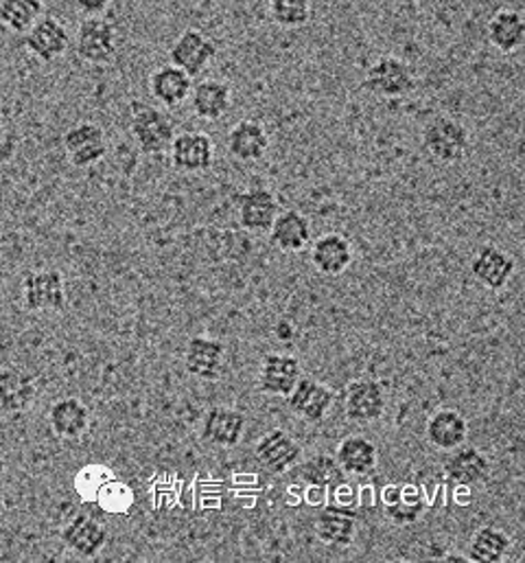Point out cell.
<instances>
[{
  "mask_svg": "<svg viewBox=\"0 0 525 563\" xmlns=\"http://www.w3.org/2000/svg\"><path fill=\"white\" fill-rule=\"evenodd\" d=\"M130 132L143 154L156 156L171 147V141L176 139V123L165 110L134 99L130 103Z\"/></svg>",
  "mask_w": 525,
  "mask_h": 563,
  "instance_id": "obj_1",
  "label": "cell"
},
{
  "mask_svg": "<svg viewBox=\"0 0 525 563\" xmlns=\"http://www.w3.org/2000/svg\"><path fill=\"white\" fill-rule=\"evenodd\" d=\"M423 147L434 161L443 165H456L467 158L471 150V136L458 119L434 117L423 128Z\"/></svg>",
  "mask_w": 525,
  "mask_h": 563,
  "instance_id": "obj_2",
  "label": "cell"
},
{
  "mask_svg": "<svg viewBox=\"0 0 525 563\" xmlns=\"http://www.w3.org/2000/svg\"><path fill=\"white\" fill-rule=\"evenodd\" d=\"M119 48V33L116 26L101 18V15H90L81 20L77 35H75V51L79 59L86 64H108L114 59Z\"/></svg>",
  "mask_w": 525,
  "mask_h": 563,
  "instance_id": "obj_3",
  "label": "cell"
},
{
  "mask_svg": "<svg viewBox=\"0 0 525 563\" xmlns=\"http://www.w3.org/2000/svg\"><path fill=\"white\" fill-rule=\"evenodd\" d=\"M364 88L386 99L405 97L416 88V77L407 62L392 55H383L368 66Z\"/></svg>",
  "mask_w": 525,
  "mask_h": 563,
  "instance_id": "obj_4",
  "label": "cell"
},
{
  "mask_svg": "<svg viewBox=\"0 0 525 563\" xmlns=\"http://www.w3.org/2000/svg\"><path fill=\"white\" fill-rule=\"evenodd\" d=\"M62 143L70 165L77 169H88L108 156V136L97 123H75L64 132Z\"/></svg>",
  "mask_w": 525,
  "mask_h": 563,
  "instance_id": "obj_5",
  "label": "cell"
},
{
  "mask_svg": "<svg viewBox=\"0 0 525 563\" xmlns=\"http://www.w3.org/2000/svg\"><path fill=\"white\" fill-rule=\"evenodd\" d=\"M217 57V44L200 29H187L169 48V64L198 77Z\"/></svg>",
  "mask_w": 525,
  "mask_h": 563,
  "instance_id": "obj_6",
  "label": "cell"
},
{
  "mask_svg": "<svg viewBox=\"0 0 525 563\" xmlns=\"http://www.w3.org/2000/svg\"><path fill=\"white\" fill-rule=\"evenodd\" d=\"M22 300L29 311L66 309V283L57 271L26 273L22 279Z\"/></svg>",
  "mask_w": 525,
  "mask_h": 563,
  "instance_id": "obj_7",
  "label": "cell"
},
{
  "mask_svg": "<svg viewBox=\"0 0 525 563\" xmlns=\"http://www.w3.org/2000/svg\"><path fill=\"white\" fill-rule=\"evenodd\" d=\"M70 46V33L53 15H42L26 33H24V48L40 62L51 64L59 59Z\"/></svg>",
  "mask_w": 525,
  "mask_h": 563,
  "instance_id": "obj_8",
  "label": "cell"
},
{
  "mask_svg": "<svg viewBox=\"0 0 525 563\" xmlns=\"http://www.w3.org/2000/svg\"><path fill=\"white\" fill-rule=\"evenodd\" d=\"M171 165L185 174H202L213 167L215 145L204 132H182L171 141Z\"/></svg>",
  "mask_w": 525,
  "mask_h": 563,
  "instance_id": "obj_9",
  "label": "cell"
},
{
  "mask_svg": "<svg viewBox=\"0 0 525 563\" xmlns=\"http://www.w3.org/2000/svg\"><path fill=\"white\" fill-rule=\"evenodd\" d=\"M228 346L222 340L196 335L187 344L185 366L187 371L204 382H217L226 371Z\"/></svg>",
  "mask_w": 525,
  "mask_h": 563,
  "instance_id": "obj_10",
  "label": "cell"
},
{
  "mask_svg": "<svg viewBox=\"0 0 525 563\" xmlns=\"http://www.w3.org/2000/svg\"><path fill=\"white\" fill-rule=\"evenodd\" d=\"M335 401L333 388L322 382L300 377L293 390L287 395V406L293 415L309 423H320Z\"/></svg>",
  "mask_w": 525,
  "mask_h": 563,
  "instance_id": "obj_11",
  "label": "cell"
},
{
  "mask_svg": "<svg viewBox=\"0 0 525 563\" xmlns=\"http://www.w3.org/2000/svg\"><path fill=\"white\" fill-rule=\"evenodd\" d=\"M62 542L68 551H72L77 558L94 560L108 544V531L105 527L94 520L88 514H77L64 529H62Z\"/></svg>",
  "mask_w": 525,
  "mask_h": 563,
  "instance_id": "obj_12",
  "label": "cell"
},
{
  "mask_svg": "<svg viewBox=\"0 0 525 563\" xmlns=\"http://www.w3.org/2000/svg\"><path fill=\"white\" fill-rule=\"evenodd\" d=\"M386 412V390L375 379H355L346 388V417L357 423H372Z\"/></svg>",
  "mask_w": 525,
  "mask_h": 563,
  "instance_id": "obj_13",
  "label": "cell"
},
{
  "mask_svg": "<svg viewBox=\"0 0 525 563\" xmlns=\"http://www.w3.org/2000/svg\"><path fill=\"white\" fill-rule=\"evenodd\" d=\"M302 377V364L287 353L265 355L259 371V390L271 397H287Z\"/></svg>",
  "mask_w": 525,
  "mask_h": 563,
  "instance_id": "obj_14",
  "label": "cell"
},
{
  "mask_svg": "<svg viewBox=\"0 0 525 563\" xmlns=\"http://www.w3.org/2000/svg\"><path fill=\"white\" fill-rule=\"evenodd\" d=\"M237 213L242 229L250 233H267L280 213V205L269 189L253 187L237 198Z\"/></svg>",
  "mask_w": 525,
  "mask_h": 563,
  "instance_id": "obj_15",
  "label": "cell"
},
{
  "mask_svg": "<svg viewBox=\"0 0 525 563\" xmlns=\"http://www.w3.org/2000/svg\"><path fill=\"white\" fill-rule=\"evenodd\" d=\"M92 423L88 406L77 397H64L53 404L48 410V426L57 439L79 441Z\"/></svg>",
  "mask_w": 525,
  "mask_h": 563,
  "instance_id": "obj_16",
  "label": "cell"
},
{
  "mask_svg": "<svg viewBox=\"0 0 525 563\" xmlns=\"http://www.w3.org/2000/svg\"><path fill=\"white\" fill-rule=\"evenodd\" d=\"M246 426H248V417L242 410L217 406L209 410L204 419L202 437L204 441L217 448H235L242 443Z\"/></svg>",
  "mask_w": 525,
  "mask_h": 563,
  "instance_id": "obj_17",
  "label": "cell"
},
{
  "mask_svg": "<svg viewBox=\"0 0 525 563\" xmlns=\"http://www.w3.org/2000/svg\"><path fill=\"white\" fill-rule=\"evenodd\" d=\"M515 271H517L515 260L498 246H482L471 264L473 279L493 291L506 287V283L513 279Z\"/></svg>",
  "mask_w": 525,
  "mask_h": 563,
  "instance_id": "obj_18",
  "label": "cell"
},
{
  "mask_svg": "<svg viewBox=\"0 0 525 563\" xmlns=\"http://www.w3.org/2000/svg\"><path fill=\"white\" fill-rule=\"evenodd\" d=\"M37 397V379L20 368H0V415H18Z\"/></svg>",
  "mask_w": 525,
  "mask_h": 563,
  "instance_id": "obj_19",
  "label": "cell"
},
{
  "mask_svg": "<svg viewBox=\"0 0 525 563\" xmlns=\"http://www.w3.org/2000/svg\"><path fill=\"white\" fill-rule=\"evenodd\" d=\"M255 456L262 470H267L269 474H284L298 463L300 448L284 430L276 428L257 443Z\"/></svg>",
  "mask_w": 525,
  "mask_h": 563,
  "instance_id": "obj_20",
  "label": "cell"
},
{
  "mask_svg": "<svg viewBox=\"0 0 525 563\" xmlns=\"http://www.w3.org/2000/svg\"><path fill=\"white\" fill-rule=\"evenodd\" d=\"M311 264L324 277H337L353 264V246L339 233H326L311 246Z\"/></svg>",
  "mask_w": 525,
  "mask_h": 563,
  "instance_id": "obj_21",
  "label": "cell"
},
{
  "mask_svg": "<svg viewBox=\"0 0 525 563\" xmlns=\"http://www.w3.org/2000/svg\"><path fill=\"white\" fill-rule=\"evenodd\" d=\"M315 538L331 549H348L357 538V514L346 509H324L313 522Z\"/></svg>",
  "mask_w": 525,
  "mask_h": 563,
  "instance_id": "obj_22",
  "label": "cell"
},
{
  "mask_svg": "<svg viewBox=\"0 0 525 563\" xmlns=\"http://www.w3.org/2000/svg\"><path fill=\"white\" fill-rule=\"evenodd\" d=\"M193 90V77H189L182 68L174 64H165L156 68L149 77L152 97L165 108L182 106Z\"/></svg>",
  "mask_w": 525,
  "mask_h": 563,
  "instance_id": "obj_23",
  "label": "cell"
},
{
  "mask_svg": "<svg viewBox=\"0 0 525 563\" xmlns=\"http://www.w3.org/2000/svg\"><path fill=\"white\" fill-rule=\"evenodd\" d=\"M269 242L282 253H300L311 244V222L306 216L287 209L280 211L271 224Z\"/></svg>",
  "mask_w": 525,
  "mask_h": 563,
  "instance_id": "obj_24",
  "label": "cell"
},
{
  "mask_svg": "<svg viewBox=\"0 0 525 563\" xmlns=\"http://www.w3.org/2000/svg\"><path fill=\"white\" fill-rule=\"evenodd\" d=\"M191 101H193V112L196 117L204 121H220L222 117L228 114L233 106V90L231 84L222 79H202L200 84L193 86L191 90Z\"/></svg>",
  "mask_w": 525,
  "mask_h": 563,
  "instance_id": "obj_25",
  "label": "cell"
},
{
  "mask_svg": "<svg viewBox=\"0 0 525 563\" xmlns=\"http://www.w3.org/2000/svg\"><path fill=\"white\" fill-rule=\"evenodd\" d=\"M445 474L451 483L473 487L491 476V461L478 448H456V454L447 459Z\"/></svg>",
  "mask_w": 525,
  "mask_h": 563,
  "instance_id": "obj_26",
  "label": "cell"
},
{
  "mask_svg": "<svg viewBox=\"0 0 525 563\" xmlns=\"http://www.w3.org/2000/svg\"><path fill=\"white\" fill-rule=\"evenodd\" d=\"M469 437L467 419L451 408H443L434 412L427 421V441L445 452H454L456 448L465 445Z\"/></svg>",
  "mask_w": 525,
  "mask_h": 563,
  "instance_id": "obj_27",
  "label": "cell"
},
{
  "mask_svg": "<svg viewBox=\"0 0 525 563\" xmlns=\"http://www.w3.org/2000/svg\"><path fill=\"white\" fill-rule=\"evenodd\" d=\"M267 147H269V134L261 121L257 119H244L235 123L233 130L228 132V152L244 163L261 161Z\"/></svg>",
  "mask_w": 525,
  "mask_h": 563,
  "instance_id": "obj_28",
  "label": "cell"
},
{
  "mask_svg": "<svg viewBox=\"0 0 525 563\" xmlns=\"http://www.w3.org/2000/svg\"><path fill=\"white\" fill-rule=\"evenodd\" d=\"M489 42L500 51V53H515L524 46L525 42V20L522 11L517 9H500L491 15L489 26H487Z\"/></svg>",
  "mask_w": 525,
  "mask_h": 563,
  "instance_id": "obj_29",
  "label": "cell"
},
{
  "mask_svg": "<svg viewBox=\"0 0 525 563\" xmlns=\"http://www.w3.org/2000/svg\"><path fill=\"white\" fill-rule=\"evenodd\" d=\"M335 459L344 474L350 476H366L377 467L379 452L377 445L366 437H348L339 443Z\"/></svg>",
  "mask_w": 525,
  "mask_h": 563,
  "instance_id": "obj_30",
  "label": "cell"
},
{
  "mask_svg": "<svg viewBox=\"0 0 525 563\" xmlns=\"http://www.w3.org/2000/svg\"><path fill=\"white\" fill-rule=\"evenodd\" d=\"M511 538L500 527H482L476 531L469 549V560L478 563H500L511 553Z\"/></svg>",
  "mask_w": 525,
  "mask_h": 563,
  "instance_id": "obj_31",
  "label": "cell"
},
{
  "mask_svg": "<svg viewBox=\"0 0 525 563\" xmlns=\"http://www.w3.org/2000/svg\"><path fill=\"white\" fill-rule=\"evenodd\" d=\"M42 15V0H0V24L11 33H26Z\"/></svg>",
  "mask_w": 525,
  "mask_h": 563,
  "instance_id": "obj_32",
  "label": "cell"
},
{
  "mask_svg": "<svg viewBox=\"0 0 525 563\" xmlns=\"http://www.w3.org/2000/svg\"><path fill=\"white\" fill-rule=\"evenodd\" d=\"M388 498H386V516L394 522V525H401V527H407V525H416L425 511V505L421 500L418 494L414 492H405V489H399V487H392L388 489Z\"/></svg>",
  "mask_w": 525,
  "mask_h": 563,
  "instance_id": "obj_33",
  "label": "cell"
},
{
  "mask_svg": "<svg viewBox=\"0 0 525 563\" xmlns=\"http://www.w3.org/2000/svg\"><path fill=\"white\" fill-rule=\"evenodd\" d=\"M300 478L311 485V487H333L344 483L346 474L339 467L337 459L331 454H317L313 459H309L302 467H300Z\"/></svg>",
  "mask_w": 525,
  "mask_h": 563,
  "instance_id": "obj_34",
  "label": "cell"
},
{
  "mask_svg": "<svg viewBox=\"0 0 525 563\" xmlns=\"http://www.w3.org/2000/svg\"><path fill=\"white\" fill-rule=\"evenodd\" d=\"M311 0H269V15L282 29H300L311 20Z\"/></svg>",
  "mask_w": 525,
  "mask_h": 563,
  "instance_id": "obj_35",
  "label": "cell"
},
{
  "mask_svg": "<svg viewBox=\"0 0 525 563\" xmlns=\"http://www.w3.org/2000/svg\"><path fill=\"white\" fill-rule=\"evenodd\" d=\"M110 478H114L112 476V472L110 470H105V467H99V465H92V467H83L81 472H79V476H77V489H79V494L88 500V498H97V494H99V489L110 481Z\"/></svg>",
  "mask_w": 525,
  "mask_h": 563,
  "instance_id": "obj_36",
  "label": "cell"
},
{
  "mask_svg": "<svg viewBox=\"0 0 525 563\" xmlns=\"http://www.w3.org/2000/svg\"><path fill=\"white\" fill-rule=\"evenodd\" d=\"M72 4L77 7V11H81L83 15H101L108 11V7L112 4V0H72Z\"/></svg>",
  "mask_w": 525,
  "mask_h": 563,
  "instance_id": "obj_37",
  "label": "cell"
},
{
  "mask_svg": "<svg viewBox=\"0 0 525 563\" xmlns=\"http://www.w3.org/2000/svg\"><path fill=\"white\" fill-rule=\"evenodd\" d=\"M276 338L280 340V342H289V340H293V333H295V329L291 327V322H287V320H280L278 324H276Z\"/></svg>",
  "mask_w": 525,
  "mask_h": 563,
  "instance_id": "obj_38",
  "label": "cell"
},
{
  "mask_svg": "<svg viewBox=\"0 0 525 563\" xmlns=\"http://www.w3.org/2000/svg\"><path fill=\"white\" fill-rule=\"evenodd\" d=\"M447 562H469L467 558H447Z\"/></svg>",
  "mask_w": 525,
  "mask_h": 563,
  "instance_id": "obj_39",
  "label": "cell"
},
{
  "mask_svg": "<svg viewBox=\"0 0 525 563\" xmlns=\"http://www.w3.org/2000/svg\"><path fill=\"white\" fill-rule=\"evenodd\" d=\"M2 507H4V498H2V492H0V514H2Z\"/></svg>",
  "mask_w": 525,
  "mask_h": 563,
  "instance_id": "obj_40",
  "label": "cell"
},
{
  "mask_svg": "<svg viewBox=\"0 0 525 563\" xmlns=\"http://www.w3.org/2000/svg\"><path fill=\"white\" fill-rule=\"evenodd\" d=\"M0 123H2V106H0Z\"/></svg>",
  "mask_w": 525,
  "mask_h": 563,
  "instance_id": "obj_41",
  "label": "cell"
}]
</instances>
